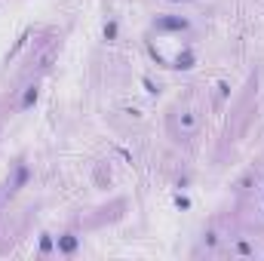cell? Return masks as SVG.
<instances>
[{
	"instance_id": "obj_1",
	"label": "cell",
	"mask_w": 264,
	"mask_h": 261,
	"mask_svg": "<svg viewBox=\"0 0 264 261\" xmlns=\"http://www.w3.org/2000/svg\"><path fill=\"white\" fill-rule=\"evenodd\" d=\"M200 123H203V114H200V105H194L191 98L184 101H175L166 114V132L175 144H187L194 141L197 132H200Z\"/></svg>"
},
{
	"instance_id": "obj_2",
	"label": "cell",
	"mask_w": 264,
	"mask_h": 261,
	"mask_svg": "<svg viewBox=\"0 0 264 261\" xmlns=\"http://www.w3.org/2000/svg\"><path fill=\"white\" fill-rule=\"evenodd\" d=\"M224 240H228V237H221L218 228H209V231L203 234L200 252H206V255H221V252H224Z\"/></svg>"
},
{
	"instance_id": "obj_3",
	"label": "cell",
	"mask_w": 264,
	"mask_h": 261,
	"mask_svg": "<svg viewBox=\"0 0 264 261\" xmlns=\"http://www.w3.org/2000/svg\"><path fill=\"white\" fill-rule=\"evenodd\" d=\"M224 252H228V255H237V258H255V252H258V249H255L249 240H237L234 246H228Z\"/></svg>"
},
{
	"instance_id": "obj_4",
	"label": "cell",
	"mask_w": 264,
	"mask_h": 261,
	"mask_svg": "<svg viewBox=\"0 0 264 261\" xmlns=\"http://www.w3.org/2000/svg\"><path fill=\"white\" fill-rule=\"evenodd\" d=\"M37 95H40V83L34 80V83H28V86H25V95H22V111H28V108L37 101Z\"/></svg>"
},
{
	"instance_id": "obj_5",
	"label": "cell",
	"mask_w": 264,
	"mask_h": 261,
	"mask_svg": "<svg viewBox=\"0 0 264 261\" xmlns=\"http://www.w3.org/2000/svg\"><path fill=\"white\" fill-rule=\"evenodd\" d=\"M154 25H157V28H172V31H187V22H184V19H169V16L157 19Z\"/></svg>"
},
{
	"instance_id": "obj_6",
	"label": "cell",
	"mask_w": 264,
	"mask_h": 261,
	"mask_svg": "<svg viewBox=\"0 0 264 261\" xmlns=\"http://www.w3.org/2000/svg\"><path fill=\"white\" fill-rule=\"evenodd\" d=\"M74 249H77V237H74V234H65V237H59V252L71 255Z\"/></svg>"
},
{
	"instance_id": "obj_7",
	"label": "cell",
	"mask_w": 264,
	"mask_h": 261,
	"mask_svg": "<svg viewBox=\"0 0 264 261\" xmlns=\"http://www.w3.org/2000/svg\"><path fill=\"white\" fill-rule=\"evenodd\" d=\"M28 181V166H19V172H16V181H13V188H10V194H16L22 184Z\"/></svg>"
},
{
	"instance_id": "obj_8",
	"label": "cell",
	"mask_w": 264,
	"mask_h": 261,
	"mask_svg": "<svg viewBox=\"0 0 264 261\" xmlns=\"http://www.w3.org/2000/svg\"><path fill=\"white\" fill-rule=\"evenodd\" d=\"M252 218H255V225H264V200H258V203H255Z\"/></svg>"
},
{
	"instance_id": "obj_9",
	"label": "cell",
	"mask_w": 264,
	"mask_h": 261,
	"mask_svg": "<svg viewBox=\"0 0 264 261\" xmlns=\"http://www.w3.org/2000/svg\"><path fill=\"white\" fill-rule=\"evenodd\" d=\"M258 200H264V172H261V181H258V194H255Z\"/></svg>"
},
{
	"instance_id": "obj_10",
	"label": "cell",
	"mask_w": 264,
	"mask_h": 261,
	"mask_svg": "<svg viewBox=\"0 0 264 261\" xmlns=\"http://www.w3.org/2000/svg\"><path fill=\"white\" fill-rule=\"evenodd\" d=\"M114 34H117V25H114V22H111V25L104 28V37H114Z\"/></svg>"
}]
</instances>
